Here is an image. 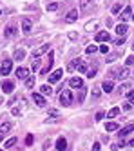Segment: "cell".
<instances>
[{
    "label": "cell",
    "instance_id": "cell-1",
    "mask_svg": "<svg viewBox=\"0 0 134 151\" xmlns=\"http://www.w3.org/2000/svg\"><path fill=\"white\" fill-rule=\"evenodd\" d=\"M60 104L62 106H71L73 104V93L69 89H62L60 91Z\"/></svg>",
    "mask_w": 134,
    "mask_h": 151
},
{
    "label": "cell",
    "instance_id": "cell-2",
    "mask_svg": "<svg viewBox=\"0 0 134 151\" xmlns=\"http://www.w3.org/2000/svg\"><path fill=\"white\" fill-rule=\"evenodd\" d=\"M11 69H13V62H11V58H6L4 62H2V66H0V75H9L11 73Z\"/></svg>",
    "mask_w": 134,
    "mask_h": 151
},
{
    "label": "cell",
    "instance_id": "cell-3",
    "mask_svg": "<svg viewBox=\"0 0 134 151\" xmlns=\"http://www.w3.org/2000/svg\"><path fill=\"white\" fill-rule=\"evenodd\" d=\"M120 18H121V22H129V20H132V18H134V15H132V7H130V6H127L123 11H121Z\"/></svg>",
    "mask_w": 134,
    "mask_h": 151
},
{
    "label": "cell",
    "instance_id": "cell-4",
    "mask_svg": "<svg viewBox=\"0 0 134 151\" xmlns=\"http://www.w3.org/2000/svg\"><path fill=\"white\" fill-rule=\"evenodd\" d=\"M47 51H49V44H43V46H40L33 51V58H40L43 53H47Z\"/></svg>",
    "mask_w": 134,
    "mask_h": 151
},
{
    "label": "cell",
    "instance_id": "cell-5",
    "mask_svg": "<svg viewBox=\"0 0 134 151\" xmlns=\"http://www.w3.org/2000/svg\"><path fill=\"white\" fill-rule=\"evenodd\" d=\"M2 91H4L6 95H11V93L15 91V84L11 82V80H4V82H2Z\"/></svg>",
    "mask_w": 134,
    "mask_h": 151
},
{
    "label": "cell",
    "instance_id": "cell-6",
    "mask_svg": "<svg viewBox=\"0 0 134 151\" xmlns=\"http://www.w3.org/2000/svg\"><path fill=\"white\" fill-rule=\"evenodd\" d=\"M62 77H63V69H56V71H53V75L49 77V84H56Z\"/></svg>",
    "mask_w": 134,
    "mask_h": 151
},
{
    "label": "cell",
    "instance_id": "cell-7",
    "mask_svg": "<svg viewBox=\"0 0 134 151\" xmlns=\"http://www.w3.org/2000/svg\"><path fill=\"white\" fill-rule=\"evenodd\" d=\"M31 29H33V22H31L29 18H24V20H22V31H24L26 35H29Z\"/></svg>",
    "mask_w": 134,
    "mask_h": 151
},
{
    "label": "cell",
    "instance_id": "cell-8",
    "mask_svg": "<svg viewBox=\"0 0 134 151\" xmlns=\"http://www.w3.org/2000/svg\"><path fill=\"white\" fill-rule=\"evenodd\" d=\"M69 86H71V88L80 89V88H83V80H82L80 77H73V78L69 80Z\"/></svg>",
    "mask_w": 134,
    "mask_h": 151
},
{
    "label": "cell",
    "instance_id": "cell-9",
    "mask_svg": "<svg viewBox=\"0 0 134 151\" xmlns=\"http://www.w3.org/2000/svg\"><path fill=\"white\" fill-rule=\"evenodd\" d=\"M33 100H35V104L40 106V107L46 106V99H43V95H42V93H33Z\"/></svg>",
    "mask_w": 134,
    "mask_h": 151
},
{
    "label": "cell",
    "instance_id": "cell-10",
    "mask_svg": "<svg viewBox=\"0 0 134 151\" xmlns=\"http://www.w3.org/2000/svg\"><path fill=\"white\" fill-rule=\"evenodd\" d=\"M74 62V66L78 68V71H80V73H87L89 69H87V64L83 62V60H80V58H76V60H73Z\"/></svg>",
    "mask_w": 134,
    "mask_h": 151
},
{
    "label": "cell",
    "instance_id": "cell-11",
    "mask_svg": "<svg viewBox=\"0 0 134 151\" xmlns=\"http://www.w3.org/2000/svg\"><path fill=\"white\" fill-rule=\"evenodd\" d=\"M110 40V35L107 33V31H100V33H96V42H109Z\"/></svg>",
    "mask_w": 134,
    "mask_h": 151
},
{
    "label": "cell",
    "instance_id": "cell-12",
    "mask_svg": "<svg viewBox=\"0 0 134 151\" xmlns=\"http://www.w3.org/2000/svg\"><path fill=\"white\" fill-rule=\"evenodd\" d=\"M15 73H16V77L22 78V80H26V78L29 77V69H27V68H18Z\"/></svg>",
    "mask_w": 134,
    "mask_h": 151
},
{
    "label": "cell",
    "instance_id": "cell-13",
    "mask_svg": "<svg viewBox=\"0 0 134 151\" xmlns=\"http://www.w3.org/2000/svg\"><path fill=\"white\" fill-rule=\"evenodd\" d=\"M102 89H103L105 93H113V89H114V84H113V80H105V82L102 84Z\"/></svg>",
    "mask_w": 134,
    "mask_h": 151
},
{
    "label": "cell",
    "instance_id": "cell-14",
    "mask_svg": "<svg viewBox=\"0 0 134 151\" xmlns=\"http://www.w3.org/2000/svg\"><path fill=\"white\" fill-rule=\"evenodd\" d=\"M78 18V11H76V9H71V11L69 13H67V17H65V22H74V20Z\"/></svg>",
    "mask_w": 134,
    "mask_h": 151
},
{
    "label": "cell",
    "instance_id": "cell-15",
    "mask_svg": "<svg viewBox=\"0 0 134 151\" xmlns=\"http://www.w3.org/2000/svg\"><path fill=\"white\" fill-rule=\"evenodd\" d=\"M130 131H134V124H127L125 127H121V131H120V137L123 138V137H127Z\"/></svg>",
    "mask_w": 134,
    "mask_h": 151
},
{
    "label": "cell",
    "instance_id": "cell-16",
    "mask_svg": "<svg viewBox=\"0 0 134 151\" xmlns=\"http://www.w3.org/2000/svg\"><path fill=\"white\" fill-rule=\"evenodd\" d=\"M56 149H58V151H65V149H67V140H65L63 137H60V138L56 140Z\"/></svg>",
    "mask_w": 134,
    "mask_h": 151
},
{
    "label": "cell",
    "instance_id": "cell-17",
    "mask_svg": "<svg viewBox=\"0 0 134 151\" xmlns=\"http://www.w3.org/2000/svg\"><path fill=\"white\" fill-rule=\"evenodd\" d=\"M16 33H18V29H16L15 26H9V27L4 29V37H15Z\"/></svg>",
    "mask_w": 134,
    "mask_h": 151
},
{
    "label": "cell",
    "instance_id": "cell-18",
    "mask_svg": "<svg viewBox=\"0 0 134 151\" xmlns=\"http://www.w3.org/2000/svg\"><path fill=\"white\" fill-rule=\"evenodd\" d=\"M127 31H129V27H127L125 24H118V26H116V33H118L120 37H125Z\"/></svg>",
    "mask_w": 134,
    "mask_h": 151
},
{
    "label": "cell",
    "instance_id": "cell-19",
    "mask_svg": "<svg viewBox=\"0 0 134 151\" xmlns=\"http://www.w3.org/2000/svg\"><path fill=\"white\" fill-rule=\"evenodd\" d=\"M24 57H26V49H22V47L15 49V55H13L15 60H24Z\"/></svg>",
    "mask_w": 134,
    "mask_h": 151
},
{
    "label": "cell",
    "instance_id": "cell-20",
    "mask_svg": "<svg viewBox=\"0 0 134 151\" xmlns=\"http://www.w3.org/2000/svg\"><path fill=\"white\" fill-rule=\"evenodd\" d=\"M93 6V0H80V9L82 11H89Z\"/></svg>",
    "mask_w": 134,
    "mask_h": 151
},
{
    "label": "cell",
    "instance_id": "cell-21",
    "mask_svg": "<svg viewBox=\"0 0 134 151\" xmlns=\"http://www.w3.org/2000/svg\"><path fill=\"white\" fill-rule=\"evenodd\" d=\"M49 116H53V118H46V124H49V122H53V120H58V111H56V109H51V111H49Z\"/></svg>",
    "mask_w": 134,
    "mask_h": 151
},
{
    "label": "cell",
    "instance_id": "cell-22",
    "mask_svg": "<svg viewBox=\"0 0 134 151\" xmlns=\"http://www.w3.org/2000/svg\"><path fill=\"white\" fill-rule=\"evenodd\" d=\"M40 93H42V95H51V93H53V89L49 88V84H43L42 88H40Z\"/></svg>",
    "mask_w": 134,
    "mask_h": 151
},
{
    "label": "cell",
    "instance_id": "cell-23",
    "mask_svg": "<svg viewBox=\"0 0 134 151\" xmlns=\"http://www.w3.org/2000/svg\"><path fill=\"white\" fill-rule=\"evenodd\" d=\"M120 115V107H113L109 113H107V118H114V116H118Z\"/></svg>",
    "mask_w": 134,
    "mask_h": 151
},
{
    "label": "cell",
    "instance_id": "cell-24",
    "mask_svg": "<svg viewBox=\"0 0 134 151\" xmlns=\"http://www.w3.org/2000/svg\"><path fill=\"white\" fill-rule=\"evenodd\" d=\"M98 27V22L96 20H93V22H87L85 24V31H93V29H96Z\"/></svg>",
    "mask_w": 134,
    "mask_h": 151
},
{
    "label": "cell",
    "instance_id": "cell-25",
    "mask_svg": "<svg viewBox=\"0 0 134 151\" xmlns=\"http://www.w3.org/2000/svg\"><path fill=\"white\" fill-rule=\"evenodd\" d=\"M116 129H118V124H116V122H107L105 131H116Z\"/></svg>",
    "mask_w": 134,
    "mask_h": 151
},
{
    "label": "cell",
    "instance_id": "cell-26",
    "mask_svg": "<svg viewBox=\"0 0 134 151\" xmlns=\"http://www.w3.org/2000/svg\"><path fill=\"white\" fill-rule=\"evenodd\" d=\"M33 86H35V77L29 75V77L26 78V88H33Z\"/></svg>",
    "mask_w": 134,
    "mask_h": 151
},
{
    "label": "cell",
    "instance_id": "cell-27",
    "mask_svg": "<svg viewBox=\"0 0 134 151\" xmlns=\"http://www.w3.org/2000/svg\"><path fill=\"white\" fill-rule=\"evenodd\" d=\"M96 73H98V68H96V66L91 68V69L87 71V78H94V77H96Z\"/></svg>",
    "mask_w": 134,
    "mask_h": 151
},
{
    "label": "cell",
    "instance_id": "cell-28",
    "mask_svg": "<svg viewBox=\"0 0 134 151\" xmlns=\"http://www.w3.org/2000/svg\"><path fill=\"white\" fill-rule=\"evenodd\" d=\"M129 75H132V73H130V71H129L127 68H123V69H120V80H121V78H127Z\"/></svg>",
    "mask_w": 134,
    "mask_h": 151
},
{
    "label": "cell",
    "instance_id": "cell-29",
    "mask_svg": "<svg viewBox=\"0 0 134 151\" xmlns=\"http://www.w3.org/2000/svg\"><path fill=\"white\" fill-rule=\"evenodd\" d=\"M85 93H87V89H85V88H80V91H78V102H83Z\"/></svg>",
    "mask_w": 134,
    "mask_h": 151
},
{
    "label": "cell",
    "instance_id": "cell-30",
    "mask_svg": "<svg viewBox=\"0 0 134 151\" xmlns=\"http://www.w3.org/2000/svg\"><path fill=\"white\" fill-rule=\"evenodd\" d=\"M11 127H13V124H9V122H6V124H2V126H0V131H2V133H7V131H9Z\"/></svg>",
    "mask_w": 134,
    "mask_h": 151
},
{
    "label": "cell",
    "instance_id": "cell-31",
    "mask_svg": "<svg viewBox=\"0 0 134 151\" xmlns=\"http://www.w3.org/2000/svg\"><path fill=\"white\" fill-rule=\"evenodd\" d=\"M100 47H96V46H87V49H85V53L87 55H93V53H96Z\"/></svg>",
    "mask_w": 134,
    "mask_h": 151
},
{
    "label": "cell",
    "instance_id": "cell-32",
    "mask_svg": "<svg viewBox=\"0 0 134 151\" xmlns=\"http://www.w3.org/2000/svg\"><path fill=\"white\" fill-rule=\"evenodd\" d=\"M16 144V138L13 137V138H9V140H6V147H13Z\"/></svg>",
    "mask_w": 134,
    "mask_h": 151
},
{
    "label": "cell",
    "instance_id": "cell-33",
    "mask_svg": "<svg viewBox=\"0 0 134 151\" xmlns=\"http://www.w3.org/2000/svg\"><path fill=\"white\" fill-rule=\"evenodd\" d=\"M47 9H49V11H56V9H58V4H56V2H51V4H47Z\"/></svg>",
    "mask_w": 134,
    "mask_h": 151
},
{
    "label": "cell",
    "instance_id": "cell-34",
    "mask_svg": "<svg viewBox=\"0 0 134 151\" xmlns=\"http://www.w3.org/2000/svg\"><path fill=\"white\" fill-rule=\"evenodd\" d=\"M120 9H121V4H114V6H113V9H110V11H113V13L116 15V13H120Z\"/></svg>",
    "mask_w": 134,
    "mask_h": 151
},
{
    "label": "cell",
    "instance_id": "cell-35",
    "mask_svg": "<svg viewBox=\"0 0 134 151\" xmlns=\"http://www.w3.org/2000/svg\"><path fill=\"white\" fill-rule=\"evenodd\" d=\"M100 96V88H93V99H98Z\"/></svg>",
    "mask_w": 134,
    "mask_h": 151
},
{
    "label": "cell",
    "instance_id": "cell-36",
    "mask_svg": "<svg viewBox=\"0 0 134 151\" xmlns=\"http://www.w3.org/2000/svg\"><path fill=\"white\" fill-rule=\"evenodd\" d=\"M100 51H102L103 55H107V53H109V47H107L105 44H102V46H100Z\"/></svg>",
    "mask_w": 134,
    "mask_h": 151
},
{
    "label": "cell",
    "instance_id": "cell-37",
    "mask_svg": "<svg viewBox=\"0 0 134 151\" xmlns=\"http://www.w3.org/2000/svg\"><path fill=\"white\" fill-rule=\"evenodd\" d=\"M127 66H134V55L127 57Z\"/></svg>",
    "mask_w": 134,
    "mask_h": 151
},
{
    "label": "cell",
    "instance_id": "cell-38",
    "mask_svg": "<svg viewBox=\"0 0 134 151\" xmlns=\"http://www.w3.org/2000/svg\"><path fill=\"white\" fill-rule=\"evenodd\" d=\"M26 144H27V146L33 144V135H27V137H26Z\"/></svg>",
    "mask_w": 134,
    "mask_h": 151
},
{
    "label": "cell",
    "instance_id": "cell-39",
    "mask_svg": "<svg viewBox=\"0 0 134 151\" xmlns=\"http://www.w3.org/2000/svg\"><path fill=\"white\" fill-rule=\"evenodd\" d=\"M103 116H105V113H103V111H98V113H96V120H102Z\"/></svg>",
    "mask_w": 134,
    "mask_h": 151
},
{
    "label": "cell",
    "instance_id": "cell-40",
    "mask_svg": "<svg viewBox=\"0 0 134 151\" xmlns=\"http://www.w3.org/2000/svg\"><path fill=\"white\" fill-rule=\"evenodd\" d=\"M116 58H118V57H116V55H109V57H107V58H105V60H107V62H114V60H116Z\"/></svg>",
    "mask_w": 134,
    "mask_h": 151
},
{
    "label": "cell",
    "instance_id": "cell-41",
    "mask_svg": "<svg viewBox=\"0 0 134 151\" xmlns=\"http://www.w3.org/2000/svg\"><path fill=\"white\" fill-rule=\"evenodd\" d=\"M123 42H125V37H120L116 42H114V44H118V46H121V44H123Z\"/></svg>",
    "mask_w": 134,
    "mask_h": 151
},
{
    "label": "cell",
    "instance_id": "cell-42",
    "mask_svg": "<svg viewBox=\"0 0 134 151\" xmlns=\"http://www.w3.org/2000/svg\"><path fill=\"white\" fill-rule=\"evenodd\" d=\"M100 147H102V146H100V142H96V144H93V149L91 151H100Z\"/></svg>",
    "mask_w": 134,
    "mask_h": 151
},
{
    "label": "cell",
    "instance_id": "cell-43",
    "mask_svg": "<svg viewBox=\"0 0 134 151\" xmlns=\"http://www.w3.org/2000/svg\"><path fill=\"white\" fill-rule=\"evenodd\" d=\"M11 113H13L15 116H18V115H20V109H18V107H13V109H11Z\"/></svg>",
    "mask_w": 134,
    "mask_h": 151
},
{
    "label": "cell",
    "instance_id": "cell-44",
    "mask_svg": "<svg viewBox=\"0 0 134 151\" xmlns=\"http://www.w3.org/2000/svg\"><path fill=\"white\" fill-rule=\"evenodd\" d=\"M69 38H71V40H76V38H78V35L74 33V31H71V33H69Z\"/></svg>",
    "mask_w": 134,
    "mask_h": 151
},
{
    "label": "cell",
    "instance_id": "cell-45",
    "mask_svg": "<svg viewBox=\"0 0 134 151\" xmlns=\"http://www.w3.org/2000/svg\"><path fill=\"white\" fill-rule=\"evenodd\" d=\"M38 66H40V62H38V58H36V60H35V62H33V71H35V69H36V68H38Z\"/></svg>",
    "mask_w": 134,
    "mask_h": 151
},
{
    "label": "cell",
    "instance_id": "cell-46",
    "mask_svg": "<svg viewBox=\"0 0 134 151\" xmlns=\"http://www.w3.org/2000/svg\"><path fill=\"white\" fill-rule=\"evenodd\" d=\"M129 100H130V104L134 106V93H130V95H129Z\"/></svg>",
    "mask_w": 134,
    "mask_h": 151
},
{
    "label": "cell",
    "instance_id": "cell-47",
    "mask_svg": "<svg viewBox=\"0 0 134 151\" xmlns=\"http://www.w3.org/2000/svg\"><path fill=\"white\" fill-rule=\"evenodd\" d=\"M127 146H130V147L134 146V138H130V140H129V142H127Z\"/></svg>",
    "mask_w": 134,
    "mask_h": 151
},
{
    "label": "cell",
    "instance_id": "cell-48",
    "mask_svg": "<svg viewBox=\"0 0 134 151\" xmlns=\"http://www.w3.org/2000/svg\"><path fill=\"white\" fill-rule=\"evenodd\" d=\"M4 135H6V133H2V131H0V142H2V138H4Z\"/></svg>",
    "mask_w": 134,
    "mask_h": 151
},
{
    "label": "cell",
    "instance_id": "cell-49",
    "mask_svg": "<svg viewBox=\"0 0 134 151\" xmlns=\"http://www.w3.org/2000/svg\"><path fill=\"white\" fill-rule=\"evenodd\" d=\"M2 102H4V100H2V99H0V106H2Z\"/></svg>",
    "mask_w": 134,
    "mask_h": 151
},
{
    "label": "cell",
    "instance_id": "cell-50",
    "mask_svg": "<svg viewBox=\"0 0 134 151\" xmlns=\"http://www.w3.org/2000/svg\"><path fill=\"white\" fill-rule=\"evenodd\" d=\"M15 151H20V149H15Z\"/></svg>",
    "mask_w": 134,
    "mask_h": 151
},
{
    "label": "cell",
    "instance_id": "cell-51",
    "mask_svg": "<svg viewBox=\"0 0 134 151\" xmlns=\"http://www.w3.org/2000/svg\"><path fill=\"white\" fill-rule=\"evenodd\" d=\"M132 49H134V44H132Z\"/></svg>",
    "mask_w": 134,
    "mask_h": 151
},
{
    "label": "cell",
    "instance_id": "cell-52",
    "mask_svg": "<svg viewBox=\"0 0 134 151\" xmlns=\"http://www.w3.org/2000/svg\"><path fill=\"white\" fill-rule=\"evenodd\" d=\"M0 151H4V149H0Z\"/></svg>",
    "mask_w": 134,
    "mask_h": 151
},
{
    "label": "cell",
    "instance_id": "cell-53",
    "mask_svg": "<svg viewBox=\"0 0 134 151\" xmlns=\"http://www.w3.org/2000/svg\"><path fill=\"white\" fill-rule=\"evenodd\" d=\"M132 75H134V71H132Z\"/></svg>",
    "mask_w": 134,
    "mask_h": 151
}]
</instances>
